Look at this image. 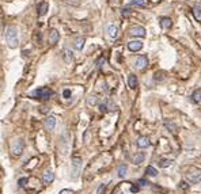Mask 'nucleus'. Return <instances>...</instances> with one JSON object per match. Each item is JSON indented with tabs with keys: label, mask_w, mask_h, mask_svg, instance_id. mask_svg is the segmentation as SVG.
I'll return each mask as SVG.
<instances>
[{
	"label": "nucleus",
	"mask_w": 201,
	"mask_h": 194,
	"mask_svg": "<svg viewBox=\"0 0 201 194\" xmlns=\"http://www.w3.org/2000/svg\"><path fill=\"white\" fill-rule=\"evenodd\" d=\"M6 41L10 48H16L19 45V39H18V30L15 27H8L6 31Z\"/></svg>",
	"instance_id": "obj_1"
},
{
	"label": "nucleus",
	"mask_w": 201,
	"mask_h": 194,
	"mask_svg": "<svg viewBox=\"0 0 201 194\" xmlns=\"http://www.w3.org/2000/svg\"><path fill=\"white\" fill-rule=\"evenodd\" d=\"M186 181L189 183H197L201 181V170L200 168H193L186 174Z\"/></svg>",
	"instance_id": "obj_2"
},
{
	"label": "nucleus",
	"mask_w": 201,
	"mask_h": 194,
	"mask_svg": "<svg viewBox=\"0 0 201 194\" xmlns=\"http://www.w3.org/2000/svg\"><path fill=\"white\" fill-rule=\"evenodd\" d=\"M11 152H12V156H15V158H19V156L22 155V152H23V141H20V140H16L15 143H12Z\"/></svg>",
	"instance_id": "obj_3"
},
{
	"label": "nucleus",
	"mask_w": 201,
	"mask_h": 194,
	"mask_svg": "<svg viewBox=\"0 0 201 194\" xmlns=\"http://www.w3.org/2000/svg\"><path fill=\"white\" fill-rule=\"evenodd\" d=\"M52 91L49 88H38V90H35L34 92H33V95H35V97H38L41 99H49L52 97Z\"/></svg>",
	"instance_id": "obj_4"
},
{
	"label": "nucleus",
	"mask_w": 201,
	"mask_h": 194,
	"mask_svg": "<svg viewBox=\"0 0 201 194\" xmlns=\"http://www.w3.org/2000/svg\"><path fill=\"white\" fill-rule=\"evenodd\" d=\"M129 34L133 35V37H144L145 30H144V27H141V26H133L129 30Z\"/></svg>",
	"instance_id": "obj_5"
},
{
	"label": "nucleus",
	"mask_w": 201,
	"mask_h": 194,
	"mask_svg": "<svg viewBox=\"0 0 201 194\" xmlns=\"http://www.w3.org/2000/svg\"><path fill=\"white\" fill-rule=\"evenodd\" d=\"M55 125H56V118L55 117H46L44 119V128L46 130H52L53 128H55Z\"/></svg>",
	"instance_id": "obj_6"
},
{
	"label": "nucleus",
	"mask_w": 201,
	"mask_h": 194,
	"mask_svg": "<svg viewBox=\"0 0 201 194\" xmlns=\"http://www.w3.org/2000/svg\"><path fill=\"white\" fill-rule=\"evenodd\" d=\"M59 38H60V34H59V31H57V30H55V29H52V30L49 31V35H48L49 44H52V45L57 44V41H59Z\"/></svg>",
	"instance_id": "obj_7"
},
{
	"label": "nucleus",
	"mask_w": 201,
	"mask_h": 194,
	"mask_svg": "<svg viewBox=\"0 0 201 194\" xmlns=\"http://www.w3.org/2000/svg\"><path fill=\"white\" fill-rule=\"evenodd\" d=\"M128 49L132 52H139L143 49V42L141 41H130L128 44Z\"/></svg>",
	"instance_id": "obj_8"
},
{
	"label": "nucleus",
	"mask_w": 201,
	"mask_h": 194,
	"mask_svg": "<svg viewBox=\"0 0 201 194\" xmlns=\"http://www.w3.org/2000/svg\"><path fill=\"white\" fill-rule=\"evenodd\" d=\"M147 63H148V61H147V57L145 56H139L137 59H136V67L139 68V69H143L147 65Z\"/></svg>",
	"instance_id": "obj_9"
},
{
	"label": "nucleus",
	"mask_w": 201,
	"mask_h": 194,
	"mask_svg": "<svg viewBox=\"0 0 201 194\" xmlns=\"http://www.w3.org/2000/svg\"><path fill=\"white\" fill-rule=\"evenodd\" d=\"M108 34H109L110 38H117V35H118V29H117V26H114V24H109Z\"/></svg>",
	"instance_id": "obj_10"
},
{
	"label": "nucleus",
	"mask_w": 201,
	"mask_h": 194,
	"mask_svg": "<svg viewBox=\"0 0 201 194\" xmlns=\"http://www.w3.org/2000/svg\"><path fill=\"white\" fill-rule=\"evenodd\" d=\"M42 179L45 183H50V182H53V179H55V175H53L52 171H45L42 175Z\"/></svg>",
	"instance_id": "obj_11"
},
{
	"label": "nucleus",
	"mask_w": 201,
	"mask_h": 194,
	"mask_svg": "<svg viewBox=\"0 0 201 194\" xmlns=\"http://www.w3.org/2000/svg\"><path fill=\"white\" fill-rule=\"evenodd\" d=\"M137 147L139 148H147L150 147V140L147 137H139L137 139Z\"/></svg>",
	"instance_id": "obj_12"
},
{
	"label": "nucleus",
	"mask_w": 201,
	"mask_h": 194,
	"mask_svg": "<svg viewBox=\"0 0 201 194\" xmlns=\"http://www.w3.org/2000/svg\"><path fill=\"white\" fill-rule=\"evenodd\" d=\"M48 8H49L48 3H41L40 6H38V15H40V16H44L45 14H46Z\"/></svg>",
	"instance_id": "obj_13"
},
{
	"label": "nucleus",
	"mask_w": 201,
	"mask_h": 194,
	"mask_svg": "<svg viewBox=\"0 0 201 194\" xmlns=\"http://www.w3.org/2000/svg\"><path fill=\"white\" fill-rule=\"evenodd\" d=\"M171 19L170 18H162L161 19V26L163 27V29H170L171 27Z\"/></svg>",
	"instance_id": "obj_14"
},
{
	"label": "nucleus",
	"mask_w": 201,
	"mask_h": 194,
	"mask_svg": "<svg viewBox=\"0 0 201 194\" xmlns=\"http://www.w3.org/2000/svg\"><path fill=\"white\" fill-rule=\"evenodd\" d=\"M147 4V0H130L129 6H136V7H144Z\"/></svg>",
	"instance_id": "obj_15"
},
{
	"label": "nucleus",
	"mask_w": 201,
	"mask_h": 194,
	"mask_svg": "<svg viewBox=\"0 0 201 194\" xmlns=\"http://www.w3.org/2000/svg\"><path fill=\"white\" fill-rule=\"evenodd\" d=\"M64 59H65V63H71L73 60V56H72V52L69 49H64Z\"/></svg>",
	"instance_id": "obj_16"
},
{
	"label": "nucleus",
	"mask_w": 201,
	"mask_h": 194,
	"mask_svg": "<svg viewBox=\"0 0 201 194\" xmlns=\"http://www.w3.org/2000/svg\"><path fill=\"white\" fill-rule=\"evenodd\" d=\"M128 83H129V87H130V88H136V86H137V79H136V76H135V75H129Z\"/></svg>",
	"instance_id": "obj_17"
},
{
	"label": "nucleus",
	"mask_w": 201,
	"mask_h": 194,
	"mask_svg": "<svg viewBox=\"0 0 201 194\" xmlns=\"http://www.w3.org/2000/svg\"><path fill=\"white\" fill-rule=\"evenodd\" d=\"M145 174H148L150 176H156L158 175V171H156V168H154L152 166H148L145 168Z\"/></svg>",
	"instance_id": "obj_18"
},
{
	"label": "nucleus",
	"mask_w": 201,
	"mask_h": 194,
	"mask_svg": "<svg viewBox=\"0 0 201 194\" xmlns=\"http://www.w3.org/2000/svg\"><path fill=\"white\" fill-rule=\"evenodd\" d=\"M192 98H193V101L196 103H200L201 102V90H196L193 92V95H192Z\"/></svg>",
	"instance_id": "obj_19"
},
{
	"label": "nucleus",
	"mask_w": 201,
	"mask_h": 194,
	"mask_svg": "<svg viewBox=\"0 0 201 194\" xmlns=\"http://www.w3.org/2000/svg\"><path fill=\"white\" fill-rule=\"evenodd\" d=\"M125 175H126V166L125 164H121V166L118 167V176H120V178H124Z\"/></svg>",
	"instance_id": "obj_20"
},
{
	"label": "nucleus",
	"mask_w": 201,
	"mask_h": 194,
	"mask_svg": "<svg viewBox=\"0 0 201 194\" xmlns=\"http://www.w3.org/2000/svg\"><path fill=\"white\" fill-rule=\"evenodd\" d=\"M193 14H194V18L197 20H201V8L198 6H196L193 8Z\"/></svg>",
	"instance_id": "obj_21"
},
{
	"label": "nucleus",
	"mask_w": 201,
	"mask_h": 194,
	"mask_svg": "<svg viewBox=\"0 0 201 194\" xmlns=\"http://www.w3.org/2000/svg\"><path fill=\"white\" fill-rule=\"evenodd\" d=\"M84 46V39L83 38H79V39H76V42H75V48L77 49V50H82Z\"/></svg>",
	"instance_id": "obj_22"
},
{
	"label": "nucleus",
	"mask_w": 201,
	"mask_h": 194,
	"mask_svg": "<svg viewBox=\"0 0 201 194\" xmlns=\"http://www.w3.org/2000/svg\"><path fill=\"white\" fill-rule=\"evenodd\" d=\"M143 160H144V155H143V154H137V155L133 158V163H135V164H140Z\"/></svg>",
	"instance_id": "obj_23"
},
{
	"label": "nucleus",
	"mask_w": 201,
	"mask_h": 194,
	"mask_svg": "<svg viewBox=\"0 0 201 194\" xmlns=\"http://www.w3.org/2000/svg\"><path fill=\"white\" fill-rule=\"evenodd\" d=\"M171 163H173V160H167V159H163V160H161V162H159V166H161L162 168H166V167H169Z\"/></svg>",
	"instance_id": "obj_24"
},
{
	"label": "nucleus",
	"mask_w": 201,
	"mask_h": 194,
	"mask_svg": "<svg viewBox=\"0 0 201 194\" xmlns=\"http://www.w3.org/2000/svg\"><path fill=\"white\" fill-rule=\"evenodd\" d=\"M97 102H98L97 97H88V98H87V105H88V106H94V105H97Z\"/></svg>",
	"instance_id": "obj_25"
},
{
	"label": "nucleus",
	"mask_w": 201,
	"mask_h": 194,
	"mask_svg": "<svg viewBox=\"0 0 201 194\" xmlns=\"http://www.w3.org/2000/svg\"><path fill=\"white\" fill-rule=\"evenodd\" d=\"M165 125H166L167 128H170L171 133H175V126L173 125V122H170V121H166V122H165Z\"/></svg>",
	"instance_id": "obj_26"
},
{
	"label": "nucleus",
	"mask_w": 201,
	"mask_h": 194,
	"mask_svg": "<svg viewBox=\"0 0 201 194\" xmlns=\"http://www.w3.org/2000/svg\"><path fill=\"white\" fill-rule=\"evenodd\" d=\"M188 187H189V186H188L186 182H181V183H179V189H182V190H186Z\"/></svg>",
	"instance_id": "obj_27"
},
{
	"label": "nucleus",
	"mask_w": 201,
	"mask_h": 194,
	"mask_svg": "<svg viewBox=\"0 0 201 194\" xmlns=\"http://www.w3.org/2000/svg\"><path fill=\"white\" fill-rule=\"evenodd\" d=\"M121 14H122V16H125V18H128V16L130 15V12H129V10H125V8H124Z\"/></svg>",
	"instance_id": "obj_28"
},
{
	"label": "nucleus",
	"mask_w": 201,
	"mask_h": 194,
	"mask_svg": "<svg viewBox=\"0 0 201 194\" xmlns=\"http://www.w3.org/2000/svg\"><path fill=\"white\" fill-rule=\"evenodd\" d=\"M139 183H140L141 186H147V185H150L148 181H145V179H139Z\"/></svg>",
	"instance_id": "obj_29"
},
{
	"label": "nucleus",
	"mask_w": 201,
	"mask_h": 194,
	"mask_svg": "<svg viewBox=\"0 0 201 194\" xmlns=\"http://www.w3.org/2000/svg\"><path fill=\"white\" fill-rule=\"evenodd\" d=\"M99 110L103 113V111H106V103H102V105L99 106Z\"/></svg>",
	"instance_id": "obj_30"
},
{
	"label": "nucleus",
	"mask_w": 201,
	"mask_h": 194,
	"mask_svg": "<svg viewBox=\"0 0 201 194\" xmlns=\"http://www.w3.org/2000/svg\"><path fill=\"white\" fill-rule=\"evenodd\" d=\"M69 95H71V91H69V90H65V91H64V97L65 98H69Z\"/></svg>",
	"instance_id": "obj_31"
},
{
	"label": "nucleus",
	"mask_w": 201,
	"mask_h": 194,
	"mask_svg": "<svg viewBox=\"0 0 201 194\" xmlns=\"http://www.w3.org/2000/svg\"><path fill=\"white\" fill-rule=\"evenodd\" d=\"M103 190H105V186L102 185V186H101L99 189H98V194H102V191H103Z\"/></svg>",
	"instance_id": "obj_32"
},
{
	"label": "nucleus",
	"mask_w": 201,
	"mask_h": 194,
	"mask_svg": "<svg viewBox=\"0 0 201 194\" xmlns=\"http://www.w3.org/2000/svg\"><path fill=\"white\" fill-rule=\"evenodd\" d=\"M26 182V178H22V179H19V185L20 186H23V183Z\"/></svg>",
	"instance_id": "obj_33"
}]
</instances>
